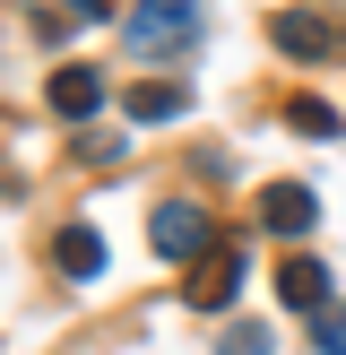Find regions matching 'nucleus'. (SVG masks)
<instances>
[{
    "instance_id": "1",
    "label": "nucleus",
    "mask_w": 346,
    "mask_h": 355,
    "mask_svg": "<svg viewBox=\"0 0 346 355\" xmlns=\"http://www.w3.org/2000/svg\"><path fill=\"white\" fill-rule=\"evenodd\" d=\"M190 35H199V0H138V9H130V44L138 52L190 44Z\"/></svg>"
},
{
    "instance_id": "2",
    "label": "nucleus",
    "mask_w": 346,
    "mask_h": 355,
    "mask_svg": "<svg viewBox=\"0 0 346 355\" xmlns=\"http://www.w3.org/2000/svg\"><path fill=\"white\" fill-rule=\"evenodd\" d=\"M147 234H156V252H165V260H208V208L165 200V208L147 217Z\"/></svg>"
},
{
    "instance_id": "3",
    "label": "nucleus",
    "mask_w": 346,
    "mask_h": 355,
    "mask_svg": "<svg viewBox=\"0 0 346 355\" xmlns=\"http://www.w3.org/2000/svg\"><path fill=\"white\" fill-rule=\"evenodd\" d=\"M234 295H242V260H234V252H208L199 269H190L182 304H190V312H225V304H234Z\"/></svg>"
},
{
    "instance_id": "4",
    "label": "nucleus",
    "mask_w": 346,
    "mask_h": 355,
    "mask_svg": "<svg viewBox=\"0 0 346 355\" xmlns=\"http://www.w3.org/2000/svg\"><path fill=\"white\" fill-rule=\"evenodd\" d=\"M260 225H268V234H311V225H320V200H311L303 182H268V200H260Z\"/></svg>"
},
{
    "instance_id": "5",
    "label": "nucleus",
    "mask_w": 346,
    "mask_h": 355,
    "mask_svg": "<svg viewBox=\"0 0 346 355\" xmlns=\"http://www.w3.org/2000/svg\"><path fill=\"white\" fill-rule=\"evenodd\" d=\"M277 44L294 52V61H329V52H338V35H329V17H311V9H277Z\"/></svg>"
},
{
    "instance_id": "6",
    "label": "nucleus",
    "mask_w": 346,
    "mask_h": 355,
    "mask_svg": "<svg viewBox=\"0 0 346 355\" xmlns=\"http://www.w3.org/2000/svg\"><path fill=\"white\" fill-rule=\"evenodd\" d=\"M52 260H61V277H78V286H86V277H95V269H104L113 252H104V234H95V225H61Z\"/></svg>"
},
{
    "instance_id": "7",
    "label": "nucleus",
    "mask_w": 346,
    "mask_h": 355,
    "mask_svg": "<svg viewBox=\"0 0 346 355\" xmlns=\"http://www.w3.org/2000/svg\"><path fill=\"white\" fill-rule=\"evenodd\" d=\"M277 295H286L294 312H329V269L320 260H286V269H277Z\"/></svg>"
},
{
    "instance_id": "8",
    "label": "nucleus",
    "mask_w": 346,
    "mask_h": 355,
    "mask_svg": "<svg viewBox=\"0 0 346 355\" xmlns=\"http://www.w3.org/2000/svg\"><path fill=\"white\" fill-rule=\"evenodd\" d=\"M95 104H104L95 69H61V78H52V113H95Z\"/></svg>"
},
{
    "instance_id": "9",
    "label": "nucleus",
    "mask_w": 346,
    "mask_h": 355,
    "mask_svg": "<svg viewBox=\"0 0 346 355\" xmlns=\"http://www.w3.org/2000/svg\"><path fill=\"white\" fill-rule=\"evenodd\" d=\"M182 87H138V96H130V121H182Z\"/></svg>"
},
{
    "instance_id": "10",
    "label": "nucleus",
    "mask_w": 346,
    "mask_h": 355,
    "mask_svg": "<svg viewBox=\"0 0 346 355\" xmlns=\"http://www.w3.org/2000/svg\"><path fill=\"white\" fill-rule=\"evenodd\" d=\"M294 130H303V139H338V113H329V104H294Z\"/></svg>"
},
{
    "instance_id": "11",
    "label": "nucleus",
    "mask_w": 346,
    "mask_h": 355,
    "mask_svg": "<svg viewBox=\"0 0 346 355\" xmlns=\"http://www.w3.org/2000/svg\"><path fill=\"white\" fill-rule=\"evenodd\" d=\"M311 338H320V355H346V312H311Z\"/></svg>"
},
{
    "instance_id": "12",
    "label": "nucleus",
    "mask_w": 346,
    "mask_h": 355,
    "mask_svg": "<svg viewBox=\"0 0 346 355\" xmlns=\"http://www.w3.org/2000/svg\"><path fill=\"white\" fill-rule=\"evenodd\" d=\"M217 355H268V329H251V321H242V329H225Z\"/></svg>"
}]
</instances>
